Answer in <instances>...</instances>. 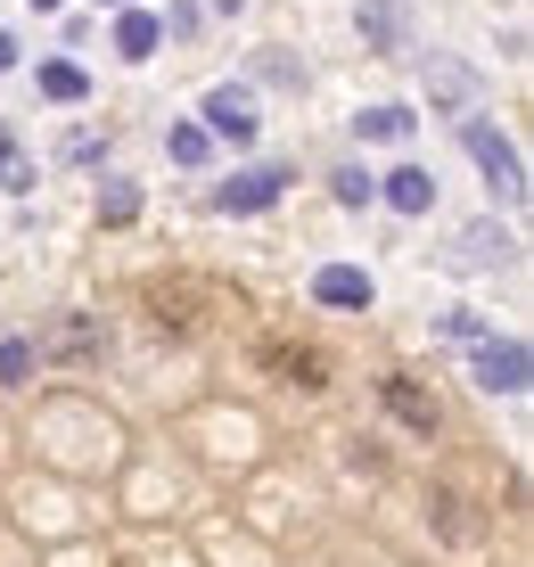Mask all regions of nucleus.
<instances>
[{
    "instance_id": "nucleus-1",
    "label": "nucleus",
    "mask_w": 534,
    "mask_h": 567,
    "mask_svg": "<svg viewBox=\"0 0 534 567\" xmlns=\"http://www.w3.org/2000/svg\"><path fill=\"white\" fill-rule=\"evenodd\" d=\"M461 148L477 156V173L493 189H502V198H526V165H518V148L502 141V132L485 124V115H461Z\"/></svg>"
},
{
    "instance_id": "nucleus-2",
    "label": "nucleus",
    "mask_w": 534,
    "mask_h": 567,
    "mask_svg": "<svg viewBox=\"0 0 534 567\" xmlns=\"http://www.w3.org/2000/svg\"><path fill=\"white\" fill-rule=\"evenodd\" d=\"M526 379H534V354L518 338H485L477 346V386L485 395H526Z\"/></svg>"
},
{
    "instance_id": "nucleus-3",
    "label": "nucleus",
    "mask_w": 534,
    "mask_h": 567,
    "mask_svg": "<svg viewBox=\"0 0 534 567\" xmlns=\"http://www.w3.org/2000/svg\"><path fill=\"white\" fill-rule=\"evenodd\" d=\"M197 115H206L197 132H223L230 148H247V141H255V91H247V83H214Z\"/></svg>"
},
{
    "instance_id": "nucleus-4",
    "label": "nucleus",
    "mask_w": 534,
    "mask_h": 567,
    "mask_svg": "<svg viewBox=\"0 0 534 567\" xmlns=\"http://www.w3.org/2000/svg\"><path fill=\"white\" fill-rule=\"evenodd\" d=\"M148 321L156 329H197V305H206V288L197 280H148Z\"/></svg>"
},
{
    "instance_id": "nucleus-5",
    "label": "nucleus",
    "mask_w": 534,
    "mask_h": 567,
    "mask_svg": "<svg viewBox=\"0 0 534 567\" xmlns=\"http://www.w3.org/2000/svg\"><path fill=\"white\" fill-rule=\"evenodd\" d=\"M452 271H485V264H510V230L502 223H469L461 239H452Z\"/></svg>"
},
{
    "instance_id": "nucleus-6",
    "label": "nucleus",
    "mask_w": 534,
    "mask_h": 567,
    "mask_svg": "<svg viewBox=\"0 0 534 567\" xmlns=\"http://www.w3.org/2000/svg\"><path fill=\"white\" fill-rule=\"evenodd\" d=\"M312 297L338 305V312H370V271H353V264H321V271H312Z\"/></svg>"
},
{
    "instance_id": "nucleus-7",
    "label": "nucleus",
    "mask_w": 534,
    "mask_h": 567,
    "mask_svg": "<svg viewBox=\"0 0 534 567\" xmlns=\"http://www.w3.org/2000/svg\"><path fill=\"white\" fill-rule=\"evenodd\" d=\"M280 189H288L280 165H255V173H239V182H223V214H264Z\"/></svg>"
},
{
    "instance_id": "nucleus-8",
    "label": "nucleus",
    "mask_w": 534,
    "mask_h": 567,
    "mask_svg": "<svg viewBox=\"0 0 534 567\" xmlns=\"http://www.w3.org/2000/svg\"><path fill=\"white\" fill-rule=\"evenodd\" d=\"M379 395H387V412L403 420V427H420V436L437 427V395H428L420 379H379Z\"/></svg>"
},
{
    "instance_id": "nucleus-9",
    "label": "nucleus",
    "mask_w": 534,
    "mask_h": 567,
    "mask_svg": "<svg viewBox=\"0 0 534 567\" xmlns=\"http://www.w3.org/2000/svg\"><path fill=\"white\" fill-rule=\"evenodd\" d=\"M387 206L394 214H428V206H437V182H428L420 165H394L387 173Z\"/></svg>"
},
{
    "instance_id": "nucleus-10",
    "label": "nucleus",
    "mask_w": 534,
    "mask_h": 567,
    "mask_svg": "<svg viewBox=\"0 0 534 567\" xmlns=\"http://www.w3.org/2000/svg\"><path fill=\"white\" fill-rule=\"evenodd\" d=\"M428 91H437L444 107H469L477 100V74H469L461 58H428Z\"/></svg>"
},
{
    "instance_id": "nucleus-11",
    "label": "nucleus",
    "mask_w": 534,
    "mask_h": 567,
    "mask_svg": "<svg viewBox=\"0 0 534 567\" xmlns=\"http://www.w3.org/2000/svg\"><path fill=\"white\" fill-rule=\"evenodd\" d=\"M156 42H165V25H156L148 9H124V17H115V50H124V58H156Z\"/></svg>"
},
{
    "instance_id": "nucleus-12",
    "label": "nucleus",
    "mask_w": 534,
    "mask_h": 567,
    "mask_svg": "<svg viewBox=\"0 0 534 567\" xmlns=\"http://www.w3.org/2000/svg\"><path fill=\"white\" fill-rule=\"evenodd\" d=\"M428 511H437V535H444V543H477V535H485V518H469L461 494H428Z\"/></svg>"
},
{
    "instance_id": "nucleus-13",
    "label": "nucleus",
    "mask_w": 534,
    "mask_h": 567,
    "mask_svg": "<svg viewBox=\"0 0 534 567\" xmlns=\"http://www.w3.org/2000/svg\"><path fill=\"white\" fill-rule=\"evenodd\" d=\"M42 346H50V354H99L107 338H99L91 321H74V312H66V321H50V329H42ZM42 346H33V354H42Z\"/></svg>"
},
{
    "instance_id": "nucleus-14",
    "label": "nucleus",
    "mask_w": 534,
    "mask_h": 567,
    "mask_svg": "<svg viewBox=\"0 0 534 567\" xmlns=\"http://www.w3.org/2000/svg\"><path fill=\"white\" fill-rule=\"evenodd\" d=\"M403 9H394V0H370V9H362V42L370 50H403Z\"/></svg>"
},
{
    "instance_id": "nucleus-15",
    "label": "nucleus",
    "mask_w": 534,
    "mask_h": 567,
    "mask_svg": "<svg viewBox=\"0 0 534 567\" xmlns=\"http://www.w3.org/2000/svg\"><path fill=\"white\" fill-rule=\"evenodd\" d=\"M271 370H280V379H296V386H321L329 379V362L321 354H312V346H271V354H264Z\"/></svg>"
},
{
    "instance_id": "nucleus-16",
    "label": "nucleus",
    "mask_w": 534,
    "mask_h": 567,
    "mask_svg": "<svg viewBox=\"0 0 534 567\" xmlns=\"http://www.w3.org/2000/svg\"><path fill=\"white\" fill-rule=\"evenodd\" d=\"M42 100H58V107L91 100V74H83V66H66V58H50V66H42Z\"/></svg>"
},
{
    "instance_id": "nucleus-17",
    "label": "nucleus",
    "mask_w": 534,
    "mask_h": 567,
    "mask_svg": "<svg viewBox=\"0 0 534 567\" xmlns=\"http://www.w3.org/2000/svg\"><path fill=\"white\" fill-rule=\"evenodd\" d=\"M353 132H362V141H411V115L403 107H362Z\"/></svg>"
},
{
    "instance_id": "nucleus-18",
    "label": "nucleus",
    "mask_w": 534,
    "mask_h": 567,
    "mask_svg": "<svg viewBox=\"0 0 534 567\" xmlns=\"http://www.w3.org/2000/svg\"><path fill=\"white\" fill-rule=\"evenodd\" d=\"M0 189H33V156L17 148V132L0 124Z\"/></svg>"
},
{
    "instance_id": "nucleus-19",
    "label": "nucleus",
    "mask_w": 534,
    "mask_h": 567,
    "mask_svg": "<svg viewBox=\"0 0 534 567\" xmlns=\"http://www.w3.org/2000/svg\"><path fill=\"white\" fill-rule=\"evenodd\" d=\"M132 214H141V189H132V182H107V189H99V223H132Z\"/></svg>"
},
{
    "instance_id": "nucleus-20",
    "label": "nucleus",
    "mask_w": 534,
    "mask_h": 567,
    "mask_svg": "<svg viewBox=\"0 0 534 567\" xmlns=\"http://www.w3.org/2000/svg\"><path fill=\"white\" fill-rule=\"evenodd\" d=\"M33 362H42V354H33V346L0 338V386H25V379H33Z\"/></svg>"
},
{
    "instance_id": "nucleus-21",
    "label": "nucleus",
    "mask_w": 534,
    "mask_h": 567,
    "mask_svg": "<svg viewBox=\"0 0 534 567\" xmlns=\"http://www.w3.org/2000/svg\"><path fill=\"white\" fill-rule=\"evenodd\" d=\"M165 148H173V165H206V148H214V141H206L197 124H173V132H165Z\"/></svg>"
},
{
    "instance_id": "nucleus-22",
    "label": "nucleus",
    "mask_w": 534,
    "mask_h": 567,
    "mask_svg": "<svg viewBox=\"0 0 534 567\" xmlns=\"http://www.w3.org/2000/svg\"><path fill=\"white\" fill-rule=\"evenodd\" d=\"M370 198H379V182H370V173H338V206H370Z\"/></svg>"
},
{
    "instance_id": "nucleus-23",
    "label": "nucleus",
    "mask_w": 534,
    "mask_h": 567,
    "mask_svg": "<svg viewBox=\"0 0 534 567\" xmlns=\"http://www.w3.org/2000/svg\"><path fill=\"white\" fill-rule=\"evenodd\" d=\"M17 66V42H9V33H0V74H9Z\"/></svg>"
},
{
    "instance_id": "nucleus-24",
    "label": "nucleus",
    "mask_w": 534,
    "mask_h": 567,
    "mask_svg": "<svg viewBox=\"0 0 534 567\" xmlns=\"http://www.w3.org/2000/svg\"><path fill=\"white\" fill-rule=\"evenodd\" d=\"M33 9H58V0H33Z\"/></svg>"
},
{
    "instance_id": "nucleus-25",
    "label": "nucleus",
    "mask_w": 534,
    "mask_h": 567,
    "mask_svg": "<svg viewBox=\"0 0 534 567\" xmlns=\"http://www.w3.org/2000/svg\"><path fill=\"white\" fill-rule=\"evenodd\" d=\"M107 9H132V0H107Z\"/></svg>"
}]
</instances>
